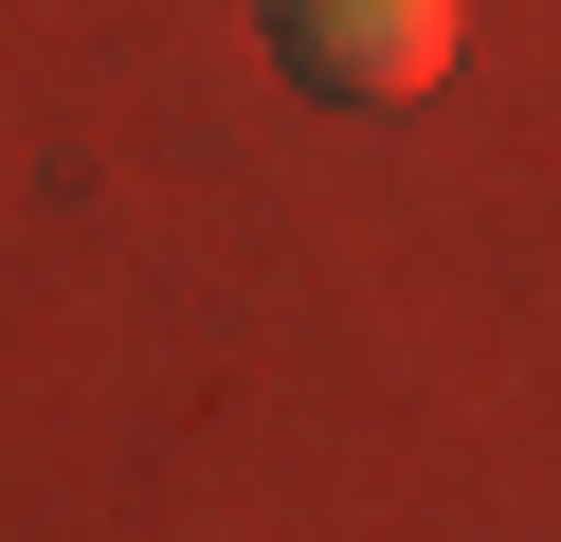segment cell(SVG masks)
Instances as JSON below:
<instances>
[{
    "mask_svg": "<svg viewBox=\"0 0 561 542\" xmlns=\"http://www.w3.org/2000/svg\"><path fill=\"white\" fill-rule=\"evenodd\" d=\"M471 0H290V72L308 91H435Z\"/></svg>",
    "mask_w": 561,
    "mask_h": 542,
    "instance_id": "cell-1",
    "label": "cell"
}]
</instances>
